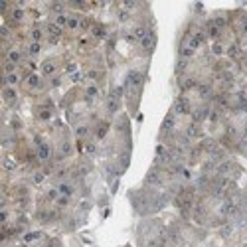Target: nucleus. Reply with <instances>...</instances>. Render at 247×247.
<instances>
[{
    "label": "nucleus",
    "instance_id": "1",
    "mask_svg": "<svg viewBox=\"0 0 247 247\" xmlns=\"http://www.w3.org/2000/svg\"><path fill=\"white\" fill-rule=\"evenodd\" d=\"M176 113H188V105L184 99H178L176 101Z\"/></svg>",
    "mask_w": 247,
    "mask_h": 247
},
{
    "label": "nucleus",
    "instance_id": "2",
    "mask_svg": "<svg viewBox=\"0 0 247 247\" xmlns=\"http://www.w3.org/2000/svg\"><path fill=\"white\" fill-rule=\"evenodd\" d=\"M60 192H61V194H65V196H71V194H73V188L67 186V184H61V186H60Z\"/></svg>",
    "mask_w": 247,
    "mask_h": 247
},
{
    "label": "nucleus",
    "instance_id": "3",
    "mask_svg": "<svg viewBox=\"0 0 247 247\" xmlns=\"http://www.w3.org/2000/svg\"><path fill=\"white\" fill-rule=\"evenodd\" d=\"M67 22H69V18H67V16H64V14H60V16L56 18V24H57V26H65Z\"/></svg>",
    "mask_w": 247,
    "mask_h": 247
},
{
    "label": "nucleus",
    "instance_id": "4",
    "mask_svg": "<svg viewBox=\"0 0 247 247\" xmlns=\"http://www.w3.org/2000/svg\"><path fill=\"white\" fill-rule=\"evenodd\" d=\"M40 156H42V158H48V156H49V148H48L45 144H40Z\"/></svg>",
    "mask_w": 247,
    "mask_h": 247
},
{
    "label": "nucleus",
    "instance_id": "5",
    "mask_svg": "<svg viewBox=\"0 0 247 247\" xmlns=\"http://www.w3.org/2000/svg\"><path fill=\"white\" fill-rule=\"evenodd\" d=\"M28 52H30L32 56H36V53H40V44H32V45H30V49H28Z\"/></svg>",
    "mask_w": 247,
    "mask_h": 247
},
{
    "label": "nucleus",
    "instance_id": "6",
    "mask_svg": "<svg viewBox=\"0 0 247 247\" xmlns=\"http://www.w3.org/2000/svg\"><path fill=\"white\" fill-rule=\"evenodd\" d=\"M6 81H8V83H10V85H14V83H18V75H14V73H10V75H8V77H6Z\"/></svg>",
    "mask_w": 247,
    "mask_h": 247
},
{
    "label": "nucleus",
    "instance_id": "7",
    "mask_svg": "<svg viewBox=\"0 0 247 247\" xmlns=\"http://www.w3.org/2000/svg\"><path fill=\"white\" fill-rule=\"evenodd\" d=\"M20 52H10V61H20Z\"/></svg>",
    "mask_w": 247,
    "mask_h": 247
},
{
    "label": "nucleus",
    "instance_id": "8",
    "mask_svg": "<svg viewBox=\"0 0 247 247\" xmlns=\"http://www.w3.org/2000/svg\"><path fill=\"white\" fill-rule=\"evenodd\" d=\"M192 53H194V49H192V48H184L182 49V57H188V56H192Z\"/></svg>",
    "mask_w": 247,
    "mask_h": 247
},
{
    "label": "nucleus",
    "instance_id": "9",
    "mask_svg": "<svg viewBox=\"0 0 247 247\" xmlns=\"http://www.w3.org/2000/svg\"><path fill=\"white\" fill-rule=\"evenodd\" d=\"M32 38H34V40L38 42V40L42 38V32H40V30H34V32H32Z\"/></svg>",
    "mask_w": 247,
    "mask_h": 247
},
{
    "label": "nucleus",
    "instance_id": "10",
    "mask_svg": "<svg viewBox=\"0 0 247 247\" xmlns=\"http://www.w3.org/2000/svg\"><path fill=\"white\" fill-rule=\"evenodd\" d=\"M67 26H69V28H75V26H77V20H75V18H71L69 22H67Z\"/></svg>",
    "mask_w": 247,
    "mask_h": 247
}]
</instances>
